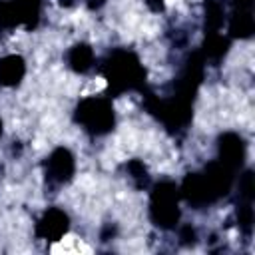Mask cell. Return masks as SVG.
<instances>
[{
    "instance_id": "6da1fadb",
    "label": "cell",
    "mask_w": 255,
    "mask_h": 255,
    "mask_svg": "<svg viewBox=\"0 0 255 255\" xmlns=\"http://www.w3.org/2000/svg\"><path fill=\"white\" fill-rule=\"evenodd\" d=\"M235 171L219 159L205 165L199 173H189L179 185V195L195 209H201L223 197L233 185Z\"/></svg>"
},
{
    "instance_id": "7a4b0ae2",
    "label": "cell",
    "mask_w": 255,
    "mask_h": 255,
    "mask_svg": "<svg viewBox=\"0 0 255 255\" xmlns=\"http://www.w3.org/2000/svg\"><path fill=\"white\" fill-rule=\"evenodd\" d=\"M102 74L108 82V90L114 96L126 92H143L145 68L131 50H114L102 64Z\"/></svg>"
},
{
    "instance_id": "3957f363",
    "label": "cell",
    "mask_w": 255,
    "mask_h": 255,
    "mask_svg": "<svg viewBox=\"0 0 255 255\" xmlns=\"http://www.w3.org/2000/svg\"><path fill=\"white\" fill-rule=\"evenodd\" d=\"M179 185L169 179L157 181L149 191V219L155 227L169 231L179 225Z\"/></svg>"
},
{
    "instance_id": "277c9868",
    "label": "cell",
    "mask_w": 255,
    "mask_h": 255,
    "mask_svg": "<svg viewBox=\"0 0 255 255\" xmlns=\"http://www.w3.org/2000/svg\"><path fill=\"white\" fill-rule=\"evenodd\" d=\"M74 122L90 135H106L116 126V110L106 96H88L74 110Z\"/></svg>"
},
{
    "instance_id": "5b68a950",
    "label": "cell",
    "mask_w": 255,
    "mask_h": 255,
    "mask_svg": "<svg viewBox=\"0 0 255 255\" xmlns=\"http://www.w3.org/2000/svg\"><path fill=\"white\" fill-rule=\"evenodd\" d=\"M253 4L255 0H229V14H227L229 38L247 40L255 34Z\"/></svg>"
},
{
    "instance_id": "8992f818",
    "label": "cell",
    "mask_w": 255,
    "mask_h": 255,
    "mask_svg": "<svg viewBox=\"0 0 255 255\" xmlns=\"http://www.w3.org/2000/svg\"><path fill=\"white\" fill-rule=\"evenodd\" d=\"M76 173V157L68 147H56L44 161V175L50 185H66Z\"/></svg>"
},
{
    "instance_id": "52a82bcc",
    "label": "cell",
    "mask_w": 255,
    "mask_h": 255,
    "mask_svg": "<svg viewBox=\"0 0 255 255\" xmlns=\"http://www.w3.org/2000/svg\"><path fill=\"white\" fill-rule=\"evenodd\" d=\"M70 229V217L60 207H50L44 211V215L38 219L34 233L38 239L44 241H60Z\"/></svg>"
},
{
    "instance_id": "ba28073f",
    "label": "cell",
    "mask_w": 255,
    "mask_h": 255,
    "mask_svg": "<svg viewBox=\"0 0 255 255\" xmlns=\"http://www.w3.org/2000/svg\"><path fill=\"white\" fill-rule=\"evenodd\" d=\"M217 151H219L217 159L221 163H225L233 171L241 169L243 159H245V141L239 133H235V131L221 133L217 139Z\"/></svg>"
},
{
    "instance_id": "9c48e42d",
    "label": "cell",
    "mask_w": 255,
    "mask_h": 255,
    "mask_svg": "<svg viewBox=\"0 0 255 255\" xmlns=\"http://www.w3.org/2000/svg\"><path fill=\"white\" fill-rule=\"evenodd\" d=\"M26 76V62L20 54H8L0 58V86L16 88Z\"/></svg>"
},
{
    "instance_id": "30bf717a",
    "label": "cell",
    "mask_w": 255,
    "mask_h": 255,
    "mask_svg": "<svg viewBox=\"0 0 255 255\" xmlns=\"http://www.w3.org/2000/svg\"><path fill=\"white\" fill-rule=\"evenodd\" d=\"M66 62H68V68L72 72H76V74H88L96 66V54H94L92 46L80 42V44H74L68 50Z\"/></svg>"
},
{
    "instance_id": "8fae6325",
    "label": "cell",
    "mask_w": 255,
    "mask_h": 255,
    "mask_svg": "<svg viewBox=\"0 0 255 255\" xmlns=\"http://www.w3.org/2000/svg\"><path fill=\"white\" fill-rule=\"evenodd\" d=\"M229 44H231V38H229V36H223L221 32H211V34L205 36L203 48H201L199 52H201V56L205 58V62H207V60L217 62V60H221V58L227 54Z\"/></svg>"
},
{
    "instance_id": "7c38bea8",
    "label": "cell",
    "mask_w": 255,
    "mask_h": 255,
    "mask_svg": "<svg viewBox=\"0 0 255 255\" xmlns=\"http://www.w3.org/2000/svg\"><path fill=\"white\" fill-rule=\"evenodd\" d=\"M18 16H20V26H24L26 30H34L40 22V14H42V0H12Z\"/></svg>"
},
{
    "instance_id": "4fadbf2b",
    "label": "cell",
    "mask_w": 255,
    "mask_h": 255,
    "mask_svg": "<svg viewBox=\"0 0 255 255\" xmlns=\"http://www.w3.org/2000/svg\"><path fill=\"white\" fill-rule=\"evenodd\" d=\"M225 20H227V14H225L223 4L217 0H207V6H205V30H207V34L221 32Z\"/></svg>"
},
{
    "instance_id": "5bb4252c",
    "label": "cell",
    "mask_w": 255,
    "mask_h": 255,
    "mask_svg": "<svg viewBox=\"0 0 255 255\" xmlns=\"http://www.w3.org/2000/svg\"><path fill=\"white\" fill-rule=\"evenodd\" d=\"M20 26V16L12 0H0V30H12Z\"/></svg>"
},
{
    "instance_id": "9a60e30c",
    "label": "cell",
    "mask_w": 255,
    "mask_h": 255,
    "mask_svg": "<svg viewBox=\"0 0 255 255\" xmlns=\"http://www.w3.org/2000/svg\"><path fill=\"white\" fill-rule=\"evenodd\" d=\"M126 167H128V173H129V177L135 181L137 187H143V185L147 183V169H145V165H143L139 159L128 161Z\"/></svg>"
},
{
    "instance_id": "2e32d148",
    "label": "cell",
    "mask_w": 255,
    "mask_h": 255,
    "mask_svg": "<svg viewBox=\"0 0 255 255\" xmlns=\"http://www.w3.org/2000/svg\"><path fill=\"white\" fill-rule=\"evenodd\" d=\"M179 239H181V243H195V239H197L195 229L191 225H181L179 227Z\"/></svg>"
},
{
    "instance_id": "e0dca14e",
    "label": "cell",
    "mask_w": 255,
    "mask_h": 255,
    "mask_svg": "<svg viewBox=\"0 0 255 255\" xmlns=\"http://www.w3.org/2000/svg\"><path fill=\"white\" fill-rule=\"evenodd\" d=\"M143 2L147 4V8L151 12H163V8H165V2L163 0H143Z\"/></svg>"
},
{
    "instance_id": "ac0fdd59",
    "label": "cell",
    "mask_w": 255,
    "mask_h": 255,
    "mask_svg": "<svg viewBox=\"0 0 255 255\" xmlns=\"http://www.w3.org/2000/svg\"><path fill=\"white\" fill-rule=\"evenodd\" d=\"M106 4V0H88V8L90 10H98V8H102Z\"/></svg>"
},
{
    "instance_id": "d6986e66",
    "label": "cell",
    "mask_w": 255,
    "mask_h": 255,
    "mask_svg": "<svg viewBox=\"0 0 255 255\" xmlns=\"http://www.w3.org/2000/svg\"><path fill=\"white\" fill-rule=\"evenodd\" d=\"M74 2H76V0H60V4H62V6H72Z\"/></svg>"
},
{
    "instance_id": "ffe728a7",
    "label": "cell",
    "mask_w": 255,
    "mask_h": 255,
    "mask_svg": "<svg viewBox=\"0 0 255 255\" xmlns=\"http://www.w3.org/2000/svg\"><path fill=\"white\" fill-rule=\"evenodd\" d=\"M0 135H2V120H0Z\"/></svg>"
}]
</instances>
